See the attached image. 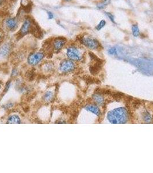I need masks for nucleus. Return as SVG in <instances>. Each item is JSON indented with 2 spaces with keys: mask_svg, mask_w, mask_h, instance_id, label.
<instances>
[{
  "mask_svg": "<svg viewBox=\"0 0 153 173\" xmlns=\"http://www.w3.org/2000/svg\"><path fill=\"white\" fill-rule=\"evenodd\" d=\"M66 1H71V0H65Z\"/></svg>",
  "mask_w": 153,
  "mask_h": 173,
  "instance_id": "nucleus-26",
  "label": "nucleus"
},
{
  "mask_svg": "<svg viewBox=\"0 0 153 173\" xmlns=\"http://www.w3.org/2000/svg\"><path fill=\"white\" fill-rule=\"evenodd\" d=\"M81 42L86 48L92 50H96L99 48V43L95 39L89 37H83L81 39Z\"/></svg>",
  "mask_w": 153,
  "mask_h": 173,
  "instance_id": "nucleus-6",
  "label": "nucleus"
},
{
  "mask_svg": "<svg viewBox=\"0 0 153 173\" xmlns=\"http://www.w3.org/2000/svg\"><path fill=\"white\" fill-rule=\"evenodd\" d=\"M1 87H2V86H1V84H0V90H1Z\"/></svg>",
  "mask_w": 153,
  "mask_h": 173,
  "instance_id": "nucleus-25",
  "label": "nucleus"
},
{
  "mask_svg": "<svg viewBox=\"0 0 153 173\" xmlns=\"http://www.w3.org/2000/svg\"><path fill=\"white\" fill-rule=\"evenodd\" d=\"M44 54L42 52H34L30 54L27 58L29 65L36 66L38 65L44 58Z\"/></svg>",
  "mask_w": 153,
  "mask_h": 173,
  "instance_id": "nucleus-4",
  "label": "nucleus"
},
{
  "mask_svg": "<svg viewBox=\"0 0 153 173\" xmlns=\"http://www.w3.org/2000/svg\"><path fill=\"white\" fill-rule=\"evenodd\" d=\"M106 24V22L104 20H101V21L99 23V24L96 27V30H100L102 28H103V27L105 26Z\"/></svg>",
  "mask_w": 153,
  "mask_h": 173,
  "instance_id": "nucleus-17",
  "label": "nucleus"
},
{
  "mask_svg": "<svg viewBox=\"0 0 153 173\" xmlns=\"http://www.w3.org/2000/svg\"><path fill=\"white\" fill-rule=\"evenodd\" d=\"M108 53L111 55H115L117 53V50L115 48H112L108 50Z\"/></svg>",
  "mask_w": 153,
  "mask_h": 173,
  "instance_id": "nucleus-19",
  "label": "nucleus"
},
{
  "mask_svg": "<svg viewBox=\"0 0 153 173\" xmlns=\"http://www.w3.org/2000/svg\"><path fill=\"white\" fill-rule=\"evenodd\" d=\"M11 81H8L7 83H6V84H5V89H4V92H5V93L6 92H8V91L9 90V88H10V87H11Z\"/></svg>",
  "mask_w": 153,
  "mask_h": 173,
  "instance_id": "nucleus-18",
  "label": "nucleus"
},
{
  "mask_svg": "<svg viewBox=\"0 0 153 173\" xmlns=\"http://www.w3.org/2000/svg\"><path fill=\"white\" fill-rule=\"evenodd\" d=\"M33 23L32 20L30 18H26L23 22L21 28L19 31V35L21 37H23L26 34L31 33L33 29Z\"/></svg>",
  "mask_w": 153,
  "mask_h": 173,
  "instance_id": "nucleus-5",
  "label": "nucleus"
},
{
  "mask_svg": "<svg viewBox=\"0 0 153 173\" xmlns=\"http://www.w3.org/2000/svg\"><path fill=\"white\" fill-rule=\"evenodd\" d=\"M75 65L74 61L68 59L63 60L61 62L59 66V69L64 73H68L73 72L75 69Z\"/></svg>",
  "mask_w": 153,
  "mask_h": 173,
  "instance_id": "nucleus-3",
  "label": "nucleus"
},
{
  "mask_svg": "<svg viewBox=\"0 0 153 173\" xmlns=\"http://www.w3.org/2000/svg\"><path fill=\"white\" fill-rule=\"evenodd\" d=\"M85 110L91 112L96 115L99 116L101 114L100 110L97 106L93 104H88L85 106Z\"/></svg>",
  "mask_w": 153,
  "mask_h": 173,
  "instance_id": "nucleus-11",
  "label": "nucleus"
},
{
  "mask_svg": "<svg viewBox=\"0 0 153 173\" xmlns=\"http://www.w3.org/2000/svg\"><path fill=\"white\" fill-rule=\"evenodd\" d=\"M93 101H95V102L97 105H99V106H104V103H105V100H104V97L100 95V94H95L93 95Z\"/></svg>",
  "mask_w": 153,
  "mask_h": 173,
  "instance_id": "nucleus-12",
  "label": "nucleus"
},
{
  "mask_svg": "<svg viewBox=\"0 0 153 173\" xmlns=\"http://www.w3.org/2000/svg\"><path fill=\"white\" fill-rule=\"evenodd\" d=\"M142 118L143 121L146 122L150 123L151 122L153 117L151 116V115L150 114L149 112H148V111H144L142 114Z\"/></svg>",
  "mask_w": 153,
  "mask_h": 173,
  "instance_id": "nucleus-14",
  "label": "nucleus"
},
{
  "mask_svg": "<svg viewBox=\"0 0 153 173\" xmlns=\"http://www.w3.org/2000/svg\"><path fill=\"white\" fill-rule=\"evenodd\" d=\"M106 15L110 18V19L111 20L112 22L115 23V22H114V17H113V16L112 14L110 13H106Z\"/></svg>",
  "mask_w": 153,
  "mask_h": 173,
  "instance_id": "nucleus-21",
  "label": "nucleus"
},
{
  "mask_svg": "<svg viewBox=\"0 0 153 173\" xmlns=\"http://www.w3.org/2000/svg\"><path fill=\"white\" fill-rule=\"evenodd\" d=\"M132 34L134 37H137L139 35V30L137 24H134L132 27Z\"/></svg>",
  "mask_w": 153,
  "mask_h": 173,
  "instance_id": "nucleus-15",
  "label": "nucleus"
},
{
  "mask_svg": "<svg viewBox=\"0 0 153 173\" xmlns=\"http://www.w3.org/2000/svg\"><path fill=\"white\" fill-rule=\"evenodd\" d=\"M5 26L9 31H15L19 26L18 20L14 17H8L5 20Z\"/></svg>",
  "mask_w": 153,
  "mask_h": 173,
  "instance_id": "nucleus-7",
  "label": "nucleus"
},
{
  "mask_svg": "<svg viewBox=\"0 0 153 173\" xmlns=\"http://www.w3.org/2000/svg\"><path fill=\"white\" fill-rule=\"evenodd\" d=\"M66 39L65 38L62 37H58L55 38V39L53 41V48L54 51H59L64 48V45L66 43Z\"/></svg>",
  "mask_w": 153,
  "mask_h": 173,
  "instance_id": "nucleus-8",
  "label": "nucleus"
},
{
  "mask_svg": "<svg viewBox=\"0 0 153 173\" xmlns=\"http://www.w3.org/2000/svg\"><path fill=\"white\" fill-rule=\"evenodd\" d=\"M6 124H21V119L19 115L13 114L9 116L7 119Z\"/></svg>",
  "mask_w": 153,
  "mask_h": 173,
  "instance_id": "nucleus-10",
  "label": "nucleus"
},
{
  "mask_svg": "<svg viewBox=\"0 0 153 173\" xmlns=\"http://www.w3.org/2000/svg\"><path fill=\"white\" fill-rule=\"evenodd\" d=\"M13 105H14V104H13V103H8V104H6L4 106V108H5V109H8V108H12V107L13 106Z\"/></svg>",
  "mask_w": 153,
  "mask_h": 173,
  "instance_id": "nucleus-20",
  "label": "nucleus"
},
{
  "mask_svg": "<svg viewBox=\"0 0 153 173\" xmlns=\"http://www.w3.org/2000/svg\"><path fill=\"white\" fill-rule=\"evenodd\" d=\"M48 17L49 19H53L54 18V15L53 14L52 12H48Z\"/></svg>",
  "mask_w": 153,
  "mask_h": 173,
  "instance_id": "nucleus-23",
  "label": "nucleus"
},
{
  "mask_svg": "<svg viewBox=\"0 0 153 173\" xmlns=\"http://www.w3.org/2000/svg\"><path fill=\"white\" fill-rule=\"evenodd\" d=\"M128 117L127 110L124 108H115L110 111L107 115L108 121L113 124H125L128 120Z\"/></svg>",
  "mask_w": 153,
  "mask_h": 173,
  "instance_id": "nucleus-1",
  "label": "nucleus"
},
{
  "mask_svg": "<svg viewBox=\"0 0 153 173\" xmlns=\"http://www.w3.org/2000/svg\"><path fill=\"white\" fill-rule=\"evenodd\" d=\"M12 46L11 43H4L0 48V56L3 58H6L11 54Z\"/></svg>",
  "mask_w": 153,
  "mask_h": 173,
  "instance_id": "nucleus-9",
  "label": "nucleus"
},
{
  "mask_svg": "<svg viewBox=\"0 0 153 173\" xmlns=\"http://www.w3.org/2000/svg\"><path fill=\"white\" fill-rule=\"evenodd\" d=\"M66 55L69 59L73 61H79L82 58L80 50L75 46H70L67 49Z\"/></svg>",
  "mask_w": 153,
  "mask_h": 173,
  "instance_id": "nucleus-2",
  "label": "nucleus"
},
{
  "mask_svg": "<svg viewBox=\"0 0 153 173\" xmlns=\"http://www.w3.org/2000/svg\"><path fill=\"white\" fill-rule=\"evenodd\" d=\"M2 39V34H1V33L0 32V42L1 41Z\"/></svg>",
  "mask_w": 153,
  "mask_h": 173,
  "instance_id": "nucleus-24",
  "label": "nucleus"
},
{
  "mask_svg": "<svg viewBox=\"0 0 153 173\" xmlns=\"http://www.w3.org/2000/svg\"><path fill=\"white\" fill-rule=\"evenodd\" d=\"M110 2H111L110 0H102V1L98 4L97 7L99 9H103L106 6L108 5L110 3Z\"/></svg>",
  "mask_w": 153,
  "mask_h": 173,
  "instance_id": "nucleus-16",
  "label": "nucleus"
},
{
  "mask_svg": "<svg viewBox=\"0 0 153 173\" xmlns=\"http://www.w3.org/2000/svg\"><path fill=\"white\" fill-rule=\"evenodd\" d=\"M18 75V71L16 69H13L12 72V76L15 77Z\"/></svg>",
  "mask_w": 153,
  "mask_h": 173,
  "instance_id": "nucleus-22",
  "label": "nucleus"
},
{
  "mask_svg": "<svg viewBox=\"0 0 153 173\" xmlns=\"http://www.w3.org/2000/svg\"><path fill=\"white\" fill-rule=\"evenodd\" d=\"M54 98V93L51 91H48L43 96V99L46 102H50Z\"/></svg>",
  "mask_w": 153,
  "mask_h": 173,
  "instance_id": "nucleus-13",
  "label": "nucleus"
}]
</instances>
